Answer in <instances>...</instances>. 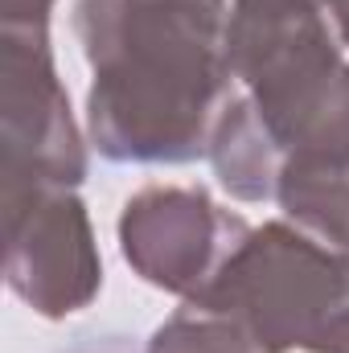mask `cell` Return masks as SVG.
Listing matches in <instances>:
<instances>
[{
  "mask_svg": "<svg viewBox=\"0 0 349 353\" xmlns=\"http://www.w3.org/2000/svg\"><path fill=\"white\" fill-rule=\"evenodd\" d=\"M230 0H74L90 66L87 136L111 165L210 157L235 99Z\"/></svg>",
  "mask_w": 349,
  "mask_h": 353,
  "instance_id": "obj_1",
  "label": "cell"
},
{
  "mask_svg": "<svg viewBox=\"0 0 349 353\" xmlns=\"http://www.w3.org/2000/svg\"><path fill=\"white\" fill-rule=\"evenodd\" d=\"M226 41L279 169L349 161V62L317 0H230Z\"/></svg>",
  "mask_w": 349,
  "mask_h": 353,
  "instance_id": "obj_2",
  "label": "cell"
},
{
  "mask_svg": "<svg viewBox=\"0 0 349 353\" xmlns=\"http://www.w3.org/2000/svg\"><path fill=\"white\" fill-rule=\"evenodd\" d=\"M189 304L239 321L263 353H349V247L288 218L251 226Z\"/></svg>",
  "mask_w": 349,
  "mask_h": 353,
  "instance_id": "obj_3",
  "label": "cell"
},
{
  "mask_svg": "<svg viewBox=\"0 0 349 353\" xmlns=\"http://www.w3.org/2000/svg\"><path fill=\"white\" fill-rule=\"evenodd\" d=\"M87 181V148L58 79L50 29L0 25V193Z\"/></svg>",
  "mask_w": 349,
  "mask_h": 353,
  "instance_id": "obj_4",
  "label": "cell"
},
{
  "mask_svg": "<svg viewBox=\"0 0 349 353\" xmlns=\"http://www.w3.org/2000/svg\"><path fill=\"white\" fill-rule=\"evenodd\" d=\"M4 279L46 321H66L94 304L103 255L83 197L70 185H29L4 193Z\"/></svg>",
  "mask_w": 349,
  "mask_h": 353,
  "instance_id": "obj_5",
  "label": "cell"
},
{
  "mask_svg": "<svg viewBox=\"0 0 349 353\" xmlns=\"http://www.w3.org/2000/svg\"><path fill=\"white\" fill-rule=\"evenodd\" d=\"M247 230L201 185H144L123 201L119 251L144 283L197 300Z\"/></svg>",
  "mask_w": 349,
  "mask_h": 353,
  "instance_id": "obj_6",
  "label": "cell"
},
{
  "mask_svg": "<svg viewBox=\"0 0 349 353\" xmlns=\"http://www.w3.org/2000/svg\"><path fill=\"white\" fill-rule=\"evenodd\" d=\"M210 165L218 185L239 201H275L279 181V152L251 115L247 99L235 90L226 111L218 115V128L210 136Z\"/></svg>",
  "mask_w": 349,
  "mask_h": 353,
  "instance_id": "obj_7",
  "label": "cell"
},
{
  "mask_svg": "<svg viewBox=\"0 0 349 353\" xmlns=\"http://www.w3.org/2000/svg\"><path fill=\"white\" fill-rule=\"evenodd\" d=\"M144 353H263V345L239 321L185 300L173 316L148 337Z\"/></svg>",
  "mask_w": 349,
  "mask_h": 353,
  "instance_id": "obj_8",
  "label": "cell"
},
{
  "mask_svg": "<svg viewBox=\"0 0 349 353\" xmlns=\"http://www.w3.org/2000/svg\"><path fill=\"white\" fill-rule=\"evenodd\" d=\"M54 0H0V25H21V29H50Z\"/></svg>",
  "mask_w": 349,
  "mask_h": 353,
  "instance_id": "obj_9",
  "label": "cell"
},
{
  "mask_svg": "<svg viewBox=\"0 0 349 353\" xmlns=\"http://www.w3.org/2000/svg\"><path fill=\"white\" fill-rule=\"evenodd\" d=\"M317 8L329 17V25L337 29V37H341V46L349 50V0H317Z\"/></svg>",
  "mask_w": 349,
  "mask_h": 353,
  "instance_id": "obj_10",
  "label": "cell"
},
{
  "mask_svg": "<svg viewBox=\"0 0 349 353\" xmlns=\"http://www.w3.org/2000/svg\"><path fill=\"white\" fill-rule=\"evenodd\" d=\"M70 353H132L123 341H90V345H79V350Z\"/></svg>",
  "mask_w": 349,
  "mask_h": 353,
  "instance_id": "obj_11",
  "label": "cell"
}]
</instances>
